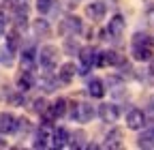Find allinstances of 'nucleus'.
<instances>
[{
	"mask_svg": "<svg viewBox=\"0 0 154 150\" xmlns=\"http://www.w3.org/2000/svg\"><path fill=\"white\" fill-rule=\"evenodd\" d=\"M154 56V39L150 34L137 32L133 36V58L139 62H148Z\"/></svg>",
	"mask_w": 154,
	"mask_h": 150,
	"instance_id": "f257e3e1",
	"label": "nucleus"
},
{
	"mask_svg": "<svg viewBox=\"0 0 154 150\" xmlns=\"http://www.w3.org/2000/svg\"><path fill=\"white\" fill-rule=\"evenodd\" d=\"M94 116H96V109H94V105L88 103V101H77V103H73V107H71V118H73L75 122H79V124L90 122Z\"/></svg>",
	"mask_w": 154,
	"mask_h": 150,
	"instance_id": "f03ea898",
	"label": "nucleus"
},
{
	"mask_svg": "<svg viewBox=\"0 0 154 150\" xmlns=\"http://www.w3.org/2000/svg\"><path fill=\"white\" fill-rule=\"evenodd\" d=\"M36 62L41 64L43 69L51 71L58 64V47L56 45H43L41 49L36 52Z\"/></svg>",
	"mask_w": 154,
	"mask_h": 150,
	"instance_id": "7ed1b4c3",
	"label": "nucleus"
},
{
	"mask_svg": "<svg viewBox=\"0 0 154 150\" xmlns=\"http://www.w3.org/2000/svg\"><path fill=\"white\" fill-rule=\"evenodd\" d=\"M82 30H84V22H82L77 15H66L64 20L60 22V26H58V32H60L62 36L82 34Z\"/></svg>",
	"mask_w": 154,
	"mask_h": 150,
	"instance_id": "20e7f679",
	"label": "nucleus"
},
{
	"mask_svg": "<svg viewBox=\"0 0 154 150\" xmlns=\"http://www.w3.org/2000/svg\"><path fill=\"white\" fill-rule=\"evenodd\" d=\"M96 52L92 45H86V47H79V52H77V56H79V62H82V69H77V73L86 75L92 67H94V60H96Z\"/></svg>",
	"mask_w": 154,
	"mask_h": 150,
	"instance_id": "39448f33",
	"label": "nucleus"
},
{
	"mask_svg": "<svg viewBox=\"0 0 154 150\" xmlns=\"http://www.w3.org/2000/svg\"><path fill=\"white\" fill-rule=\"evenodd\" d=\"M96 114H99V118L105 122V124H113L116 120L120 118V109L116 103H103L96 107Z\"/></svg>",
	"mask_w": 154,
	"mask_h": 150,
	"instance_id": "423d86ee",
	"label": "nucleus"
},
{
	"mask_svg": "<svg viewBox=\"0 0 154 150\" xmlns=\"http://www.w3.org/2000/svg\"><path fill=\"white\" fill-rule=\"evenodd\" d=\"M66 99H62V97H58L51 105H47V109H45V118H47V122H54V120H58V118H62L64 114H66Z\"/></svg>",
	"mask_w": 154,
	"mask_h": 150,
	"instance_id": "0eeeda50",
	"label": "nucleus"
},
{
	"mask_svg": "<svg viewBox=\"0 0 154 150\" xmlns=\"http://www.w3.org/2000/svg\"><path fill=\"white\" fill-rule=\"evenodd\" d=\"M124 60V56H120L118 52H99L96 54V60H94V67H118L120 62Z\"/></svg>",
	"mask_w": 154,
	"mask_h": 150,
	"instance_id": "6e6552de",
	"label": "nucleus"
},
{
	"mask_svg": "<svg viewBox=\"0 0 154 150\" xmlns=\"http://www.w3.org/2000/svg\"><path fill=\"white\" fill-rule=\"evenodd\" d=\"M51 122H43L41 124V129L36 131V137H34V142H32V148H47L49 146V142H51Z\"/></svg>",
	"mask_w": 154,
	"mask_h": 150,
	"instance_id": "1a4fd4ad",
	"label": "nucleus"
},
{
	"mask_svg": "<svg viewBox=\"0 0 154 150\" xmlns=\"http://www.w3.org/2000/svg\"><path fill=\"white\" fill-rule=\"evenodd\" d=\"M143 124H146V114L137 107H131L126 111V127L131 131H139V129H143Z\"/></svg>",
	"mask_w": 154,
	"mask_h": 150,
	"instance_id": "9d476101",
	"label": "nucleus"
},
{
	"mask_svg": "<svg viewBox=\"0 0 154 150\" xmlns=\"http://www.w3.org/2000/svg\"><path fill=\"white\" fill-rule=\"evenodd\" d=\"M107 13V0H94L86 7V15L90 17L92 22H101Z\"/></svg>",
	"mask_w": 154,
	"mask_h": 150,
	"instance_id": "9b49d317",
	"label": "nucleus"
},
{
	"mask_svg": "<svg viewBox=\"0 0 154 150\" xmlns=\"http://www.w3.org/2000/svg\"><path fill=\"white\" fill-rule=\"evenodd\" d=\"M0 133L2 135L17 133V118L11 114V111H0Z\"/></svg>",
	"mask_w": 154,
	"mask_h": 150,
	"instance_id": "f8f14e48",
	"label": "nucleus"
},
{
	"mask_svg": "<svg viewBox=\"0 0 154 150\" xmlns=\"http://www.w3.org/2000/svg\"><path fill=\"white\" fill-rule=\"evenodd\" d=\"M124 28H126L124 17H122L120 13H116L111 20H109V24H107V34L113 36V39H120V36L124 34Z\"/></svg>",
	"mask_w": 154,
	"mask_h": 150,
	"instance_id": "ddd939ff",
	"label": "nucleus"
},
{
	"mask_svg": "<svg viewBox=\"0 0 154 150\" xmlns=\"http://www.w3.org/2000/svg\"><path fill=\"white\" fill-rule=\"evenodd\" d=\"M15 84H17V90H22V92L32 90V86H34V75H32V71L22 69V73H19L17 80H15Z\"/></svg>",
	"mask_w": 154,
	"mask_h": 150,
	"instance_id": "4468645a",
	"label": "nucleus"
},
{
	"mask_svg": "<svg viewBox=\"0 0 154 150\" xmlns=\"http://www.w3.org/2000/svg\"><path fill=\"white\" fill-rule=\"evenodd\" d=\"M75 73H77L75 62H64L60 67V71H58V80H60V84H71L73 77H75Z\"/></svg>",
	"mask_w": 154,
	"mask_h": 150,
	"instance_id": "2eb2a0df",
	"label": "nucleus"
},
{
	"mask_svg": "<svg viewBox=\"0 0 154 150\" xmlns=\"http://www.w3.org/2000/svg\"><path fill=\"white\" fill-rule=\"evenodd\" d=\"M105 84L99 80V77H92L90 82H88V95L92 97V99H103L105 97Z\"/></svg>",
	"mask_w": 154,
	"mask_h": 150,
	"instance_id": "dca6fc26",
	"label": "nucleus"
},
{
	"mask_svg": "<svg viewBox=\"0 0 154 150\" xmlns=\"http://www.w3.org/2000/svg\"><path fill=\"white\" fill-rule=\"evenodd\" d=\"M51 144H54V148H64L66 144H69V131L66 129H54L51 131Z\"/></svg>",
	"mask_w": 154,
	"mask_h": 150,
	"instance_id": "f3484780",
	"label": "nucleus"
},
{
	"mask_svg": "<svg viewBox=\"0 0 154 150\" xmlns=\"http://www.w3.org/2000/svg\"><path fill=\"white\" fill-rule=\"evenodd\" d=\"M137 146L139 148H154V124L143 129V133L137 137Z\"/></svg>",
	"mask_w": 154,
	"mask_h": 150,
	"instance_id": "a211bd4d",
	"label": "nucleus"
},
{
	"mask_svg": "<svg viewBox=\"0 0 154 150\" xmlns=\"http://www.w3.org/2000/svg\"><path fill=\"white\" fill-rule=\"evenodd\" d=\"M105 146L107 148H122V131L111 129L107 133V137H105Z\"/></svg>",
	"mask_w": 154,
	"mask_h": 150,
	"instance_id": "6ab92c4d",
	"label": "nucleus"
},
{
	"mask_svg": "<svg viewBox=\"0 0 154 150\" xmlns=\"http://www.w3.org/2000/svg\"><path fill=\"white\" fill-rule=\"evenodd\" d=\"M34 62H36V52H34L32 47H26V49L22 52V69L32 71Z\"/></svg>",
	"mask_w": 154,
	"mask_h": 150,
	"instance_id": "aec40b11",
	"label": "nucleus"
},
{
	"mask_svg": "<svg viewBox=\"0 0 154 150\" xmlns=\"http://www.w3.org/2000/svg\"><path fill=\"white\" fill-rule=\"evenodd\" d=\"M5 34H7V47H9V49H13V52H17V49H19V45H22V39H19V30H17V28H13V30L5 32Z\"/></svg>",
	"mask_w": 154,
	"mask_h": 150,
	"instance_id": "412c9836",
	"label": "nucleus"
},
{
	"mask_svg": "<svg viewBox=\"0 0 154 150\" xmlns=\"http://www.w3.org/2000/svg\"><path fill=\"white\" fill-rule=\"evenodd\" d=\"M0 64L7 67V69L15 64V52H13V49H9L7 45H5V47H0Z\"/></svg>",
	"mask_w": 154,
	"mask_h": 150,
	"instance_id": "4be33fe9",
	"label": "nucleus"
},
{
	"mask_svg": "<svg viewBox=\"0 0 154 150\" xmlns=\"http://www.w3.org/2000/svg\"><path fill=\"white\" fill-rule=\"evenodd\" d=\"M86 133L84 131H75V133L71 135L69 133V144L66 146H71V148H86Z\"/></svg>",
	"mask_w": 154,
	"mask_h": 150,
	"instance_id": "5701e85b",
	"label": "nucleus"
},
{
	"mask_svg": "<svg viewBox=\"0 0 154 150\" xmlns=\"http://www.w3.org/2000/svg\"><path fill=\"white\" fill-rule=\"evenodd\" d=\"M32 28H34V34H36V36H47L49 30H51V28H49V22L43 20V17H38V20L32 24Z\"/></svg>",
	"mask_w": 154,
	"mask_h": 150,
	"instance_id": "b1692460",
	"label": "nucleus"
},
{
	"mask_svg": "<svg viewBox=\"0 0 154 150\" xmlns=\"http://www.w3.org/2000/svg\"><path fill=\"white\" fill-rule=\"evenodd\" d=\"M64 52H66L69 56H75L77 52H79V41L75 39V34L66 36V41H64Z\"/></svg>",
	"mask_w": 154,
	"mask_h": 150,
	"instance_id": "393cba45",
	"label": "nucleus"
},
{
	"mask_svg": "<svg viewBox=\"0 0 154 150\" xmlns=\"http://www.w3.org/2000/svg\"><path fill=\"white\" fill-rule=\"evenodd\" d=\"M56 5V0H36V11L41 13V15H47Z\"/></svg>",
	"mask_w": 154,
	"mask_h": 150,
	"instance_id": "a878e982",
	"label": "nucleus"
},
{
	"mask_svg": "<svg viewBox=\"0 0 154 150\" xmlns=\"http://www.w3.org/2000/svg\"><path fill=\"white\" fill-rule=\"evenodd\" d=\"M32 109L36 111L38 116H43V114H45V109H47V101H45L43 97H41V99H36V101L32 103Z\"/></svg>",
	"mask_w": 154,
	"mask_h": 150,
	"instance_id": "bb28decb",
	"label": "nucleus"
},
{
	"mask_svg": "<svg viewBox=\"0 0 154 150\" xmlns=\"http://www.w3.org/2000/svg\"><path fill=\"white\" fill-rule=\"evenodd\" d=\"M41 84H43L45 92H54V90H56V82H54V80H49V73H47L45 77L41 80Z\"/></svg>",
	"mask_w": 154,
	"mask_h": 150,
	"instance_id": "cd10ccee",
	"label": "nucleus"
},
{
	"mask_svg": "<svg viewBox=\"0 0 154 150\" xmlns=\"http://www.w3.org/2000/svg\"><path fill=\"white\" fill-rule=\"evenodd\" d=\"M5 32H7V15L0 11V36H2Z\"/></svg>",
	"mask_w": 154,
	"mask_h": 150,
	"instance_id": "c85d7f7f",
	"label": "nucleus"
},
{
	"mask_svg": "<svg viewBox=\"0 0 154 150\" xmlns=\"http://www.w3.org/2000/svg\"><path fill=\"white\" fill-rule=\"evenodd\" d=\"M146 20H148V24H150V26H154V5L146 11Z\"/></svg>",
	"mask_w": 154,
	"mask_h": 150,
	"instance_id": "c756f323",
	"label": "nucleus"
},
{
	"mask_svg": "<svg viewBox=\"0 0 154 150\" xmlns=\"http://www.w3.org/2000/svg\"><path fill=\"white\" fill-rule=\"evenodd\" d=\"M148 62H150V75H154V56H152Z\"/></svg>",
	"mask_w": 154,
	"mask_h": 150,
	"instance_id": "7c9ffc66",
	"label": "nucleus"
},
{
	"mask_svg": "<svg viewBox=\"0 0 154 150\" xmlns=\"http://www.w3.org/2000/svg\"><path fill=\"white\" fill-rule=\"evenodd\" d=\"M148 107H150V111H152V114H154V97L150 99V103H148Z\"/></svg>",
	"mask_w": 154,
	"mask_h": 150,
	"instance_id": "2f4dec72",
	"label": "nucleus"
},
{
	"mask_svg": "<svg viewBox=\"0 0 154 150\" xmlns=\"http://www.w3.org/2000/svg\"><path fill=\"white\" fill-rule=\"evenodd\" d=\"M0 148H7V142H5V137H2V133H0Z\"/></svg>",
	"mask_w": 154,
	"mask_h": 150,
	"instance_id": "473e14b6",
	"label": "nucleus"
},
{
	"mask_svg": "<svg viewBox=\"0 0 154 150\" xmlns=\"http://www.w3.org/2000/svg\"><path fill=\"white\" fill-rule=\"evenodd\" d=\"M150 5H154V0H150Z\"/></svg>",
	"mask_w": 154,
	"mask_h": 150,
	"instance_id": "72a5a7b5",
	"label": "nucleus"
}]
</instances>
